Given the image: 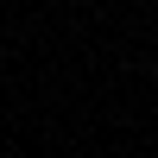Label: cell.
<instances>
[{"mask_svg": "<svg viewBox=\"0 0 158 158\" xmlns=\"http://www.w3.org/2000/svg\"><path fill=\"white\" fill-rule=\"evenodd\" d=\"M146 76H152V82H158V57H152V70H146Z\"/></svg>", "mask_w": 158, "mask_h": 158, "instance_id": "cell-1", "label": "cell"}]
</instances>
